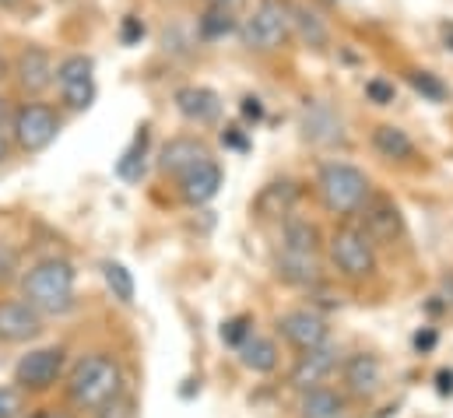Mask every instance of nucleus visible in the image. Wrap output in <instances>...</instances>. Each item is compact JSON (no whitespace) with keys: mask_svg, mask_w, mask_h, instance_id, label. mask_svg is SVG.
Wrapping results in <instances>:
<instances>
[{"mask_svg":"<svg viewBox=\"0 0 453 418\" xmlns=\"http://www.w3.org/2000/svg\"><path fill=\"white\" fill-rule=\"evenodd\" d=\"M123 394V369L113 355H85L67 376V398L81 412H106Z\"/></svg>","mask_w":453,"mask_h":418,"instance_id":"obj_1","label":"nucleus"},{"mask_svg":"<svg viewBox=\"0 0 453 418\" xmlns=\"http://www.w3.org/2000/svg\"><path fill=\"white\" fill-rule=\"evenodd\" d=\"M74 264L64 257H46L32 264L21 278V299L32 303L42 316H60L74 306Z\"/></svg>","mask_w":453,"mask_h":418,"instance_id":"obj_2","label":"nucleus"},{"mask_svg":"<svg viewBox=\"0 0 453 418\" xmlns=\"http://www.w3.org/2000/svg\"><path fill=\"white\" fill-rule=\"evenodd\" d=\"M317 190H320L324 208L348 218V214H358V208L369 201L372 183L362 169H355L348 162H324L317 173Z\"/></svg>","mask_w":453,"mask_h":418,"instance_id":"obj_3","label":"nucleus"},{"mask_svg":"<svg viewBox=\"0 0 453 418\" xmlns=\"http://www.w3.org/2000/svg\"><path fill=\"white\" fill-rule=\"evenodd\" d=\"M292 35V4L288 0H260L250 18L239 25V39L253 53H274Z\"/></svg>","mask_w":453,"mask_h":418,"instance_id":"obj_4","label":"nucleus"},{"mask_svg":"<svg viewBox=\"0 0 453 418\" xmlns=\"http://www.w3.org/2000/svg\"><path fill=\"white\" fill-rule=\"evenodd\" d=\"M327 257L341 278L365 282L376 275V243L362 225H338L327 243Z\"/></svg>","mask_w":453,"mask_h":418,"instance_id":"obj_5","label":"nucleus"},{"mask_svg":"<svg viewBox=\"0 0 453 418\" xmlns=\"http://www.w3.org/2000/svg\"><path fill=\"white\" fill-rule=\"evenodd\" d=\"M60 127H64V120H60V112H57L53 105L32 99V103L14 105V116H11V141H14L18 151L39 155V151H46V148L57 141Z\"/></svg>","mask_w":453,"mask_h":418,"instance_id":"obj_6","label":"nucleus"},{"mask_svg":"<svg viewBox=\"0 0 453 418\" xmlns=\"http://www.w3.org/2000/svg\"><path fill=\"white\" fill-rule=\"evenodd\" d=\"M60 89V103L71 112H85L96 103V60L88 53H67L57 64V81Z\"/></svg>","mask_w":453,"mask_h":418,"instance_id":"obj_7","label":"nucleus"},{"mask_svg":"<svg viewBox=\"0 0 453 418\" xmlns=\"http://www.w3.org/2000/svg\"><path fill=\"white\" fill-rule=\"evenodd\" d=\"M64 348H32L28 355L18 359L14 366V387L25 394H46L60 376H64Z\"/></svg>","mask_w":453,"mask_h":418,"instance_id":"obj_8","label":"nucleus"},{"mask_svg":"<svg viewBox=\"0 0 453 418\" xmlns=\"http://www.w3.org/2000/svg\"><path fill=\"white\" fill-rule=\"evenodd\" d=\"M11 78L25 99H39L57 81V64L46 46H21V53L11 64Z\"/></svg>","mask_w":453,"mask_h":418,"instance_id":"obj_9","label":"nucleus"},{"mask_svg":"<svg viewBox=\"0 0 453 418\" xmlns=\"http://www.w3.org/2000/svg\"><path fill=\"white\" fill-rule=\"evenodd\" d=\"M278 334L296 352H310V348L331 341V323H327V316H320L317 310H288V314L278 316Z\"/></svg>","mask_w":453,"mask_h":418,"instance_id":"obj_10","label":"nucleus"},{"mask_svg":"<svg viewBox=\"0 0 453 418\" xmlns=\"http://www.w3.org/2000/svg\"><path fill=\"white\" fill-rule=\"evenodd\" d=\"M341 366V355L334 344H317V348H310V352H299V359H296V366H292V373H288V383L296 387V391H310V387H320V383H327L334 373H338Z\"/></svg>","mask_w":453,"mask_h":418,"instance_id":"obj_11","label":"nucleus"},{"mask_svg":"<svg viewBox=\"0 0 453 418\" xmlns=\"http://www.w3.org/2000/svg\"><path fill=\"white\" fill-rule=\"evenodd\" d=\"M42 334V314L25 299H0V341L28 344Z\"/></svg>","mask_w":453,"mask_h":418,"instance_id":"obj_12","label":"nucleus"},{"mask_svg":"<svg viewBox=\"0 0 453 418\" xmlns=\"http://www.w3.org/2000/svg\"><path fill=\"white\" fill-rule=\"evenodd\" d=\"M380 383H383V362L372 352H355V355H348L341 362V387H344V394L365 401V398H372L380 391Z\"/></svg>","mask_w":453,"mask_h":418,"instance_id":"obj_13","label":"nucleus"},{"mask_svg":"<svg viewBox=\"0 0 453 418\" xmlns=\"http://www.w3.org/2000/svg\"><path fill=\"white\" fill-rule=\"evenodd\" d=\"M358 214H362V228L372 236V243H394L404 236V218H401L397 205L387 197L369 194V201L358 208Z\"/></svg>","mask_w":453,"mask_h":418,"instance_id":"obj_14","label":"nucleus"},{"mask_svg":"<svg viewBox=\"0 0 453 418\" xmlns=\"http://www.w3.org/2000/svg\"><path fill=\"white\" fill-rule=\"evenodd\" d=\"M204 159H211V151H208V144H204L201 137H173V141L162 148V155H158V169H162L165 176L180 180V176H187L190 169H197Z\"/></svg>","mask_w":453,"mask_h":418,"instance_id":"obj_15","label":"nucleus"},{"mask_svg":"<svg viewBox=\"0 0 453 418\" xmlns=\"http://www.w3.org/2000/svg\"><path fill=\"white\" fill-rule=\"evenodd\" d=\"M180 183V197L190 205V208H201L208 205L219 190H222V166L215 159H204L197 169H190L187 176L176 180Z\"/></svg>","mask_w":453,"mask_h":418,"instance_id":"obj_16","label":"nucleus"},{"mask_svg":"<svg viewBox=\"0 0 453 418\" xmlns=\"http://www.w3.org/2000/svg\"><path fill=\"white\" fill-rule=\"evenodd\" d=\"M173 103H176L183 120H190V123H197V127H208V123H215V120L222 116V99H219V92H211V89H204V85H187V89H180Z\"/></svg>","mask_w":453,"mask_h":418,"instance_id":"obj_17","label":"nucleus"},{"mask_svg":"<svg viewBox=\"0 0 453 418\" xmlns=\"http://www.w3.org/2000/svg\"><path fill=\"white\" fill-rule=\"evenodd\" d=\"M278 278L296 289H317L320 285V253H278Z\"/></svg>","mask_w":453,"mask_h":418,"instance_id":"obj_18","label":"nucleus"},{"mask_svg":"<svg viewBox=\"0 0 453 418\" xmlns=\"http://www.w3.org/2000/svg\"><path fill=\"white\" fill-rule=\"evenodd\" d=\"M303 134L313 144H334V141L344 137L341 116L327 103H310L306 105V116H303Z\"/></svg>","mask_w":453,"mask_h":418,"instance_id":"obj_19","label":"nucleus"},{"mask_svg":"<svg viewBox=\"0 0 453 418\" xmlns=\"http://www.w3.org/2000/svg\"><path fill=\"white\" fill-rule=\"evenodd\" d=\"M292 35H299L310 50H324L331 43V28L310 4H292Z\"/></svg>","mask_w":453,"mask_h":418,"instance_id":"obj_20","label":"nucleus"},{"mask_svg":"<svg viewBox=\"0 0 453 418\" xmlns=\"http://www.w3.org/2000/svg\"><path fill=\"white\" fill-rule=\"evenodd\" d=\"M372 148H376L387 162H411V159L418 155V148H415V141L408 137V130H401V127H394V123H380V127L372 130Z\"/></svg>","mask_w":453,"mask_h":418,"instance_id":"obj_21","label":"nucleus"},{"mask_svg":"<svg viewBox=\"0 0 453 418\" xmlns=\"http://www.w3.org/2000/svg\"><path fill=\"white\" fill-rule=\"evenodd\" d=\"M299 415L303 418H341L344 415V394L320 383V387H310L303 391V401H299Z\"/></svg>","mask_w":453,"mask_h":418,"instance_id":"obj_22","label":"nucleus"},{"mask_svg":"<svg viewBox=\"0 0 453 418\" xmlns=\"http://www.w3.org/2000/svg\"><path fill=\"white\" fill-rule=\"evenodd\" d=\"M235 352H239V362L250 373H274L278 369V344L264 334H250Z\"/></svg>","mask_w":453,"mask_h":418,"instance_id":"obj_23","label":"nucleus"},{"mask_svg":"<svg viewBox=\"0 0 453 418\" xmlns=\"http://www.w3.org/2000/svg\"><path fill=\"white\" fill-rule=\"evenodd\" d=\"M281 250H292V253H320V228L306 218H296L288 214L285 218V228H281Z\"/></svg>","mask_w":453,"mask_h":418,"instance_id":"obj_24","label":"nucleus"},{"mask_svg":"<svg viewBox=\"0 0 453 418\" xmlns=\"http://www.w3.org/2000/svg\"><path fill=\"white\" fill-rule=\"evenodd\" d=\"M235 32V14L228 4H208V11L197 18V35L204 43H219Z\"/></svg>","mask_w":453,"mask_h":418,"instance_id":"obj_25","label":"nucleus"},{"mask_svg":"<svg viewBox=\"0 0 453 418\" xmlns=\"http://www.w3.org/2000/svg\"><path fill=\"white\" fill-rule=\"evenodd\" d=\"M144 159H148V127H141L130 141V148L119 155L116 162V176L127 180V183H137L144 176Z\"/></svg>","mask_w":453,"mask_h":418,"instance_id":"obj_26","label":"nucleus"},{"mask_svg":"<svg viewBox=\"0 0 453 418\" xmlns=\"http://www.w3.org/2000/svg\"><path fill=\"white\" fill-rule=\"evenodd\" d=\"M292 201H296V187L292 183H271L257 197V211H260V218H281V214L292 211Z\"/></svg>","mask_w":453,"mask_h":418,"instance_id":"obj_27","label":"nucleus"},{"mask_svg":"<svg viewBox=\"0 0 453 418\" xmlns=\"http://www.w3.org/2000/svg\"><path fill=\"white\" fill-rule=\"evenodd\" d=\"M103 278H106V285H110L113 299H119V303H134V292H137V285H134V275H130L123 264H116V260H106V264H103Z\"/></svg>","mask_w":453,"mask_h":418,"instance_id":"obj_28","label":"nucleus"},{"mask_svg":"<svg viewBox=\"0 0 453 418\" xmlns=\"http://www.w3.org/2000/svg\"><path fill=\"white\" fill-rule=\"evenodd\" d=\"M408 81H411V89H415L422 99H429V103H443V99H447V85H443L436 74H429V71H415V74H408Z\"/></svg>","mask_w":453,"mask_h":418,"instance_id":"obj_29","label":"nucleus"},{"mask_svg":"<svg viewBox=\"0 0 453 418\" xmlns=\"http://www.w3.org/2000/svg\"><path fill=\"white\" fill-rule=\"evenodd\" d=\"M250 334H253V316L239 314V316H232V320H226V323H222V341H226V344H232V348H239V344H242Z\"/></svg>","mask_w":453,"mask_h":418,"instance_id":"obj_30","label":"nucleus"},{"mask_svg":"<svg viewBox=\"0 0 453 418\" xmlns=\"http://www.w3.org/2000/svg\"><path fill=\"white\" fill-rule=\"evenodd\" d=\"M25 415V391L18 387H0V418Z\"/></svg>","mask_w":453,"mask_h":418,"instance_id":"obj_31","label":"nucleus"},{"mask_svg":"<svg viewBox=\"0 0 453 418\" xmlns=\"http://www.w3.org/2000/svg\"><path fill=\"white\" fill-rule=\"evenodd\" d=\"M144 32H148L144 21L134 18V14H127V18L119 21V43H123V46H137V43L144 39Z\"/></svg>","mask_w":453,"mask_h":418,"instance_id":"obj_32","label":"nucleus"},{"mask_svg":"<svg viewBox=\"0 0 453 418\" xmlns=\"http://www.w3.org/2000/svg\"><path fill=\"white\" fill-rule=\"evenodd\" d=\"M365 96H369V99H372L376 105H390L397 92H394V85H390V81H383V78H372V81H365Z\"/></svg>","mask_w":453,"mask_h":418,"instance_id":"obj_33","label":"nucleus"},{"mask_svg":"<svg viewBox=\"0 0 453 418\" xmlns=\"http://www.w3.org/2000/svg\"><path fill=\"white\" fill-rule=\"evenodd\" d=\"M242 116H246V120H260V116H264V105H260V99L246 96V99H242Z\"/></svg>","mask_w":453,"mask_h":418,"instance_id":"obj_34","label":"nucleus"},{"mask_svg":"<svg viewBox=\"0 0 453 418\" xmlns=\"http://www.w3.org/2000/svg\"><path fill=\"white\" fill-rule=\"evenodd\" d=\"M222 141L232 144V148H239V151H246V137L239 134V127H226V130H222Z\"/></svg>","mask_w":453,"mask_h":418,"instance_id":"obj_35","label":"nucleus"},{"mask_svg":"<svg viewBox=\"0 0 453 418\" xmlns=\"http://www.w3.org/2000/svg\"><path fill=\"white\" fill-rule=\"evenodd\" d=\"M11 116H14V105H11V99L0 96V130H11Z\"/></svg>","mask_w":453,"mask_h":418,"instance_id":"obj_36","label":"nucleus"},{"mask_svg":"<svg viewBox=\"0 0 453 418\" xmlns=\"http://www.w3.org/2000/svg\"><path fill=\"white\" fill-rule=\"evenodd\" d=\"M11 148H14V141H11V137H7L4 130H0V166H4L7 159H11Z\"/></svg>","mask_w":453,"mask_h":418,"instance_id":"obj_37","label":"nucleus"},{"mask_svg":"<svg viewBox=\"0 0 453 418\" xmlns=\"http://www.w3.org/2000/svg\"><path fill=\"white\" fill-rule=\"evenodd\" d=\"M415 344H418V348H433V344H436V334H433V330H426V334L418 330V334H415Z\"/></svg>","mask_w":453,"mask_h":418,"instance_id":"obj_38","label":"nucleus"},{"mask_svg":"<svg viewBox=\"0 0 453 418\" xmlns=\"http://www.w3.org/2000/svg\"><path fill=\"white\" fill-rule=\"evenodd\" d=\"M7 78H11V64H7V57L0 53V85H4Z\"/></svg>","mask_w":453,"mask_h":418,"instance_id":"obj_39","label":"nucleus"},{"mask_svg":"<svg viewBox=\"0 0 453 418\" xmlns=\"http://www.w3.org/2000/svg\"><path fill=\"white\" fill-rule=\"evenodd\" d=\"M440 391H443V394L453 391V373H440Z\"/></svg>","mask_w":453,"mask_h":418,"instance_id":"obj_40","label":"nucleus"},{"mask_svg":"<svg viewBox=\"0 0 453 418\" xmlns=\"http://www.w3.org/2000/svg\"><path fill=\"white\" fill-rule=\"evenodd\" d=\"M21 4H25V0H0L4 11H14V7H21Z\"/></svg>","mask_w":453,"mask_h":418,"instance_id":"obj_41","label":"nucleus"},{"mask_svg":"<svg viewBox=\"0 0 453 418\" xmlns=\"http://www.w3.org/2000/svg\"><path fill=\"white\" fill-rule=\"evenodd\" d=\"M204 4H228V7H232L235 0H204Z\"/></svg>","mask_w":453,"mask_h":418,"instance_id":"obj_42","label":"nucleus"},{"mask_svg":"<svg viewBox=\"0 0 453 418\" xmlns=\"http://www.w3.org/2000/svg\"><path fill=\"white\" fill-rule=\"evenodd\" d=\"M447 39H453V28H447Z\"/></svg>","mask_w":453,"mask_h":418,"instance_id":"obj_43","label":"nucleus"},{"mask_svg":"<svg viewBox=\"0 0 453 418\" xmlns=\"http://www.w3.org/2000/svg\"><path fill=\"white\" fill-rule=\"evenodd\" d=\"M50 418H53V415H50Z\"/></svg>","mask_w":453,"mask_h":418,"instance_id":"obj_44","label":"nucleus"}]
</instances>
